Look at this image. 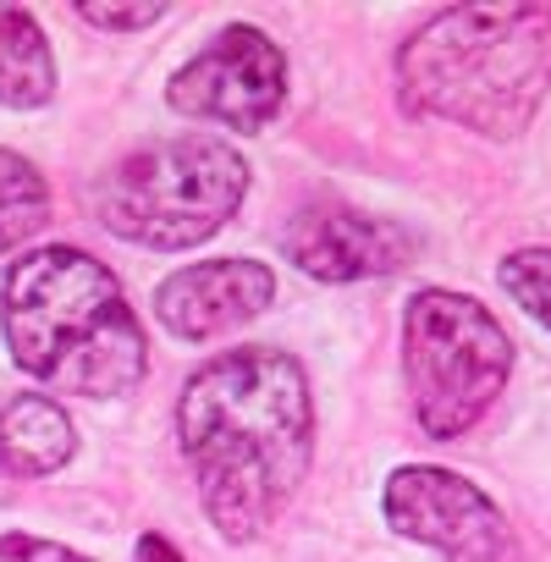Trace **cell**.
Wrapping results in <instances>:
<instances>
[{"label": "cell", "mask_w": 551, "mask_h": 562, "mask_svg": "<svg viewBox=\"0 0 551 562\" xmlns=\"http://www.w3.org/2000/svg\"><path fill=\"white\" fill-rule=\"evenodd\" d=\"M72 452H78V430L56 397L23 392L12 403H0V463L18 480H45L67 469Z\"/></svg>", "instance_id": "30bf717a"}, {"label": "cell", "mask_w": 551, "mask_h": 562, "mask_svg": "<svg viewBox=\"0 0 551 562\" xmlns=\"http://www.w3.org/2000/svg\"><path fill=\"white\" fill-rule=\"evenodd\" d=\"M166 105L188 122H215L232 133H265L288 105V56L270 34L232 23L188 67H177Z\"/></svg>", "instance_id": "8992f818"}, {"label": "cell", "mask_w": 551, "mask_h": 562, "mask_svg": "<svg viewBox=\"0 0 551 562\" xmlns=\"http://www.w3.org/2000/svg\"><path fill=\"white\" fill-rule=\"evenodd\" d=\"M276 304V270L265 259H204L182 265L155 288V315L182 342H210Z\"/></svg>", "instance_id": "9c48e42d"}, {"label": "cell", "mask_w": 551, "mask_h": 562, "mask_svg": "<svg viewBox=\"0 0 551 562\" xmlns=\"http://www.w3.org/2000/svg\"><path fill=\"white\" fill-rule=\"evenodd\" d=\"M381 507L403 540H419V546L441 551L447 562H524L507 513L474 480H463L452 469H436V463L392 469Z\"/></svg>", "instance_id": "52a82bcc"}, {"label": "cell", "mask_w": 551, "mask_h": 562, "mask_svg": "<svg viewBox=\"0 0 551 562\" xmlns=\"http://www.w3.org/2000/svg\"><path fill=\"white\" fill-rule=\"evenodd\" d=\"M551 89V7H447L397 50L408 116L518 138Z\"/></svg>", "instance_id": "3957f363"}, {"label": "cell", "mask_w": 551, "mask_h": 562, "mask_svg": "<svg viewBox=\"0 0 551 562\" xmlns=\"http://www.w3.org/2000/svg\"><path fill=\"white\" fill-rule=\"evenodd\" d=\"M248 193V160L204 133L155 138L111 160L94 182V215L111 237L138 248H193L215 237Z\"/></svg>", "instance_id": "277c9868"}, {"label": "cell", "mask_w": 551, "mask_h": 562, "mask_svg": "<svg viewBox=\"0 0 551 562\" xmlns=\"http://www.w3.org/2000/svg\"><path fill=\"white\" fill-rule=\"evenodd\" d=\"M138 562H182V557H177V546L166 535H144L138 540Z\"/></svg>", "instance_id": "2e32d148"}, {"label": "cell", "mask_w": 551, "mask_h": 562, "mask_svg": "<svg viewBox=\"0 0 551 562\" xmlns=\"http://www.w3.org/2000/svg\"><path fill=\"white\" fill-rule=\"evenodd\" d=\"M56 100V56L29 7H0V105L40 111Z\"/></svg>", "instance_id": "8fae6325"}, {"label": "cell", "mask_w": 551, "mask_h": 562, "mask_svg": "<svg viewBox=\"0 0 551 562\" xmlns=\"http://www.w3.org/2000/svg\"><path fill=\"white\" fill-rule=\"evenodd\" d=\"M78 18L89 29H111V34H138L149 23L166 18V7H78Z\"/></svg>", "instance_id": "9a60e30c"}, {"label": "cell", "mask_w": 551, "mask_h": 562, "mask_svg": "<svg viewBox=\"0 0 551 562\" xmlns=\"http://www.w3.org/2000/svg\"><path fill=\"white\" fill-rule=\"evenodd\" d=\"M282 254L304 276L348 288V281H364V276L403 270L408 254H414V232L386 221V215H359V210H342V204H310L282 226Z\"/></svg>", "instance_id": "ba28073f"}, {"label": "cell", "mask_w": 551, "mask_h": 562, "mask_svg": "<svg viewBox=\"0 0 551 562\" xmlns=\"http://www.w3.org/2000/svg\"><path fill=\"white\" fill-rule=\"evenodd\" d=\"M0 331L23 375L72 397H122L149 370L122 281L83 248H34L0 281Z\"/></svg>", "instance_id": "7a4b0ae2"}, {"label": "cell", "mask_w": 551, "mask_h": 562, "mask_svg": "<svg viewBox=\"0 0 551 562\" xmlns=\"http://www.w3.org/2000/svg\"><path fill=\"white\" fill-rule=\"evenodd\" d=\"M45 221H50V188H45L40 166L0 149V259L23 248Z\"/></svg>", "instance_id": "7c38bea8"}, {"label": "cell", "mask_w": 551, "mask_h": 562, "mask_svg": "<svg viewBox=\"0 0 551 562\" xmlns=\"http://www.w3.org/2000/svg\"><path fill=\"white\" fill-rule=\"evenodd\" d=\"M177 447L221 540H259L315 458L310 375L282 348H232L177 397Z\"/></svg>", "instance_id": "6da1fadb"}, {"label": "cell", "mask_w": 551, "mask_h": 562, "mask_svg": "<svg viewBox=\"0 0 551 562\" xmlns=\"http://www.w3.org/2000/svg\"><path fill=\"white\" fill-rule=\"evenodd\" d=\"M0 562H94L61 540H40V535H0Z\"/></svg>", "instance_id": "5bb4252c"}, {"label": "cell", "mask_w": 551, "mask_h": 562, "mask_svg": "<svg viewBox=\"0 0 551 562\" xmlns=\"http://www.w3.org/2000/svg\"><path fill=\"white\" fill-rule=\"evenodd\" d=\"M403 375L430 441L469 436L513 375V342L496 315L447 288H419L403 310Z\"/></svg>", "instance_id": "5b68a950"}, {"label": "cell", "mask_w": 551, "mask_h": 562, "mask_svg": "<svg viewBox=\"0 0 551 562\" xmlns=\"http://www.w3.org/2000/svg\"><path fill=\"white\" fill-rule=\"evenodd\" d=\"M496 281H502V293L551 331V248H518L496 265Z\"/></svg>", "instance_id": "4fadbf2b"}]
</instances>
